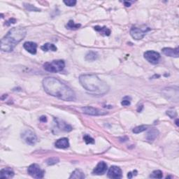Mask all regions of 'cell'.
I'll list each match as a JSON object with an SVG mask.
<instances>
[{
	"mask_svg": "<svg viewBox=\"0 0 179 179\" xmlns=\"http://www.w3.org/2000/svg\"><path fill=\"white\" fill-rule=\"evenodd\" d=\"M43 87L47 94L64 101H74L76 95L72 90L60 80L47 77L43 80Z\"/></svg>",
	"mask_w": 179,
	"mask_h": 179,
	"instance_id": "6da1fadb",
	"label": "cell"
},
{
	"mask_svg": "<svg viewBox=\"0 0 179 179\" xmlns=\"http://www.w3.org/2000/svg\"><path fill=\"white\" fill-rule=\"evenodd\" d=\"M82 86L90 94L97 96H102L106 94L109 90V87L106 82L101 80L95 74H84L79 78Z\"/></svg>",
	"mask_w": 179,
	"mask_h": 179,
	"instance_id": "7a4b0ae2",
	"label": "cell"
},
{
	"mask_svg": "<svg viewBox=\"0 0 179 179\" xmlns=\"http://www.w3.org/2000/svg\"><path fill=\"white\" fill-rule=\"evenodd\" d=\"M27 30L22 27H16L9 31L1 40V50L11 52L25 37Z\"/></svg>",
	"mask_w": 179,
	"mask_h": 179,
	"instance_id": "3957f363",
	"label": "cell"
},
{
	"mask_svg": "<svg viewBox=\"0 0 179 179\" xmlns=\"http://www.w3.org/2000/svg\"><path fill=\"white\" fill-rule=\"evenodd\" d=\"M65 66L64 61L62 60H53L52 62H45L43 64V68L45 71L51 73H58L62 71Z\"/></svg>",
	"mask_w": 179,
	"mask_h": 179,
	"instance_id": "277c9868",
	"label": "cell"
},
{
	"mask_svg": "<svg viewBox=\"0 0 179 179\" xmlns=\"http://www.w3.org/2000/svg\"><path fill=\"white\" fill-rule=\"evenodd\" d=\"M150 30V27L144 26V27H133L130 30V34L133 39L136 40H141L145 37V35Z\"/></svg>",
	"mask_w": 179,
	"mask_h": 179,
	"instance_id": "5b68a950",
	"label": "cell"
},
{
	"mask_svg": "<svg viewBox=\"0 0 179 179\" xmlns=\"http://www.w3.org/2000/svg\"><path fill=\"white\" fill-rule=\"evenodd\" d=\"M28 174L34 178H42L44 176L45 171L41 169L37 164H32L28 167Z\"/></svg>",
	"mask_w": 179,
	"mask_h": 179,
	"instance_id": "8992f818",
	"label": "cell"
},
{
	"mask_svg": "<svg viewBox=\"0 0 179 179\" xmlns=\"http://www.w3.org/2000/svg\"><path fill=\"white\" fill-rule=\"evenodd\" d=\"M21 137L27 144L30 146L35 145L36 143L37 142V137L36 134L30 129H27V130H25L24 132H22Z\"/></svg>",
	"mask_w": 179,
	"mask_h": 179,
	"instance_id": "52a82bcc",
	"label": "cell"
},
{
	"mask_svg": "<svg viewBox=\"0 0 179 179\" xmlns=\"http://www.w3.org/2000/svg\"><path fill=\"white\" fill-rule=\"evenodd\" d=\"M144 58L150 63L156 64L159 62L160 59V55L155 51H148L144 53Z\"/></svg>",
	"mask_w": 179,
	"mask_h": 179,
	"instance_id": "ba28073f",
	"label": "cell"
},
{
	"mask_svg": "<svg viewBox=\"0 0 179 179\" xmlns=\"http://www.w3.org/2000/svg\"><path fill=\"white\" fill-rule=\"evenodd\" d=\"M81 110L83 113L90 115L97 116V115H104L107 114V112L102 111V110L98 109V108H97L91 107V106H85V107H82Z\"/></svg>",
	"mask_w": 179,
	"mask_h": 179,
	"instance_id": "9c48e42d",
	"label": "cell"
},
{
	"mask_svg": "<svg viewBox=\"0 0 179 179\" xmlns=\"http://www.w3.org/2000/svg\"><path fill=\"white\" fill-rule=\"evenodd\" d=\"M108 176L110 178H121L123 176L122 170L117 166H111L108 169Z\"/></svg>",
	"mask_w": 179,
	"mask_h": 179,
	"instance_id": "30bf717a",
	"label": "cell"
},
{
	"mask_svg": "<svg viewBox=\"0 0 179 179\" xmlns=\"http://www.w3.org/2000/svg\"><path fill=\"white\" fill-rule=\"evenodd\" d=\"M107 170V165L104 162H100L97 165V167L93 169L92 174L94 175H102Z\"/></svg>",
	"mask_w": 179,
	"mask_h": 179,
	"instance_id": "8fae6325",
	"label": "cell"
},
{
	"mask_svg": "<svg viewBox=\"0 0 179 179\" xmlns=\"http://www.w3.org/2000/svg\"><path fill=\"white\" fill-rule=\"evenodd\" d=\"M23 47L27 52L32 55H35L37 53V44L36 43L32 42V41H27L23 44Z\"/></svg>",
	"mask_w": 179,
	"mask_h": 179,
	"instance_id": "7c38bea8",
	"label": "cell"
},
{
	"mask_svg": "<svg viewBox=\"0 0 179 179\" xmlns=\"http://www.w3.org/2000/svg\"><path fill=\"white\" fill-rule=\"evenodd\" d=\"M162 53L165 56L169 57H174V58H178L179 49L177 47L176 48H164L162 49Z\"/></svg>",
	"mask_w": 179,
	"mask_h": 179,
	"instance_id": "4fadbf2b",
	"label": "cell"
},
{
	"mask_svg": "<svg viewBox=\"0 0 179 179\" xmlns=\"http://www.w3.org/2000/svg\"><path fill=\"white\" fill-rule=\"evenodd\" d=\"M14 176V171L11 168L2 169L0 171V178H11Z\"/></svg>",
	"mask_w": 179,
	"mask_h": 179,
	"instance_id": "5bb4252c",
	"label": "cell"
},
{
	"mask_svg": "<svg viewBox=\"0 0 179 179\" xmlns=\"http://www.w3.org/2000/svg\"><path fill=\"white\" fill-rule=\"evenodd\" d=\"M55 146L58 148H61V149H64L67 148L69 146V142L67 138H61L58 139L55 144Z\"/></svg>",
	"mask_w": 179,
	"mask_h": 179,
	"instance_id": "9a60e30c",
	"label": "cell"
},
{
	"mask_svg": "<svg viewBox=\"0 0 179 179\" xmlns=\"http://www.w3.org/2000/svg\"><path fill=\"white\" fill-rule=\"evenodd\" d=\"M158 134H159V131L157 129H150L149 132L147 133V136H146V139L148 141H153L156 139Z\"/></svg>",
	"mask_w": 179,
	"mask_h": 179,
	"instance_id": "2e32d148",
	"label": "cell"
},
{
	"mask_svg": "<svg viewBox=\"0 0 179 179\" xmlns=\"http://www.w3.org/2000/svg\"><path fill=\"white\" fill-rule=\"evenodd\" d=\"M56 123L59 129H60L61 130L65 131V132H70L72 129V127L69 125H68L67 123H64L63 121H59L58 120H57Z\"/></svg>",
	"mask_w": 179,
	"mask_h": 179,
	"instance_id": "e0dca14e",
	"label": "cell"
},
{
	"mask_svg": "<svg viewBox=\"0 0 179 179\" xmlns=\"http://www.w3.org/2000/svg\"><path fill=\"white\" fill-rule=\"evenodd\" d=\"M85 176L84 173L83 171L80 170V169H76L75 171H73L69 178H77V179H83L85 178Z\"/></svg>",
	"mask_w": 179,
	"mask_h": 179,
	"instance_id": "ac0fdd59",
	"label": "cell"
},
{
	"mask_svg": "<svg viewBox=\"0 0 179 179\" xmlns=\"http://www.w3.org/2000/svg\"><path fill=\"white\" fill-rule=\"evenodd\" d=\"M95 30H96L97 32H100L101 34H103L104 36H109L111 34V30H110L108 28L106 27H101L100 26H95L94 27Z\"/></svg>",
	"mask_w": 179,
	"mask_h": 179,
	"instance_id": "d6986e66",
	"label": "cell"
},
{
	"mask_svg": "<svg viewBox=\"0 0 179 179\" xmlns=\"http://www.w3.org/2000/svg\"><path fill=\"white\" fill-rule=\"evenodd\" d=\"M41 50H43V51H45V52H47V51H57V47L54 44H53V43H45L44 45H43L41 47Z\"/></svg>",
	"mask_w": 179,
	"mask_h": 179,
	"instance_id": "ffe728a7",
	"label": "cell"
},
{
	"mask_svg": "<svg viewBox=\"0 0 179 179\" xmlns=\"http://www.w3.org/2000/svg\"><path fill=\"white\" fill-rule=\"evenodd\" d=\"M98 58V54L97 52L94 51H90L85 56V60L87 61H95Z\"/></svg>",
	"mask_w": 179,
	"mask_h": 179,
	"instance_id": "44dd1931",
	"label": "cell"
},
{
	"mask_svg": "<svg viewBox=\"0 0 179 179\" xmlns=\"http://www.w3.org/2000/svg\"><path fill=\"white\" fill-rule=\"evenodd\" d=\"M81 24H76L73 20H69V22H67V25H66V27L69 30H78L79 28L81 27Z\"/></svg>",
	"mask_w": 179,
	"mask_h": 179,
	"instance_id": "7402d4cb",
	"label": "cell"
},
{
	"mask_svg": "<svg viewBox=\"0 0 179 179\" xmlns=\"http://www.w3.org/2000/svg\"><path fill=\"white\" fill-rule=\"evenodd\" d=\"M162 177H163V174L160 170L154 171L150 176V178H162Z\"/></svg>",
	"mask_w": 179,
	"mask_h": 179,
	"instance_id": "603a6c76",
	"label": "cell"
},
{
	"mask_svg": "<svg viewBox=\"0 0 179 179\" xmlns=\"http://www.w3.org/2000/svg\"><path fill=\"white\" fill-rule=\"evenodd\" d=\"M146 129H147V126H146V125H141V126H137L133 129L132 132L135 133V134H139L141 132L146 131Z\"/></svg>",
	"mask_w": 179,
	"mask_h": 179,
	"instance_id": "cb8c5ba5",
	"label": "cell"
},
{
	"mask_svg": "<svg viewBox=\"0 0 179 179\" xmlns=\"http://www.w3.org/2000/svg\"><path fill=\"white\" fill-rule=\"evenodd\" d=\"M24 6H25V8L29 11H37L38 12V11H41L39 9L37 8V7H35L33 5L30 4H24Z\"/></svg>",
	"mask_w": 179,
	"mask_h": 179,
	"instance_id": "d4e9b609",
	"label": "cell"
},
{
	"mask_svg": "<svg viewBox=\"0 0 179 179\" xmlns=\"http://www.w3.org/2000/svg\"><path fill=\"white\" fill-rule=\"evenodd\" d=\"M83 139H84L85 144H95V140L94 139H92V137L90 136L89 135H85L83 136Z\"/></svg>",
	"mask_w": 179,
	"mask_h": 179,
	"instance_id": "484cf974",
	"label": "cell"
},
{
	"mask_svg": "<svg viewBox=\"0 0 179 179\" xmlns=\"http://www.w3.org/2000/svg\"><path fill=\"white\" fill-rule=\"evenodd\" d=\"M58 162H59V159L57 157H51L48 159L46 160V163L48 165H56Z\"/></svg>",
	"mask_w": 179,
	"mask_h": 179,
	"instance_id": "4316f807",
	"label": "cell"
},
{
	"mask_svg": "<svg viewBox=\"0 0 179 179\" xmlns=\"http://www.w3.org/2000/svg\"><path fill=\"white\" fill-rule=\"evenodd\" d=\"M130 100H131V97L129 96L125 97L123 99V101H122L121 104L123 106H129L130 105Z\"/></svg>",
	"mask_w": 179,
	"mask_h": 179,
	"instance_id": "83f0119b",
	"label": "cell"
},
{
	"mask_svg": "<svg viewBox=\"0 0 179 179\" xmlns=\"http://www.w3.org/2000/svg\"><path fill=\"white\" fill-rule=\"evenodd\" d=\"M167 114L171 118H176L177 115L176 111L174 109H170L169 110V111H167Z\"/></svg>",
	"mask_w": 179,
	"mask_h": 179,
	"instance_id": "f1b7e54d",
	"label": "cell"
},
{
	"mask_svg": "<svg viewBox=\"0 0 179 179\" xmlns=\"http://www.w3.org/2000/svg\"><path fill=\"white\" fill-rule=\"evenodd\" d=\"M64 3L68 6H74L77 4L76 0H67V1H64Z\"/></svg>",
	"mask_w": 179,
	"mask_h": 179,
	"instance_id": "f546056e",
	"label": "cell"
},
{
	"mask_svg": "<svg viewBox=\"0 0 179 179\" xmlns=\"http://www.w3.org/2000/svg\"><path fill=\"white\" fill-rule=\"evenodd\" d=\"M136 175H137V171L135 170L133 171L132 172H129L128 174H127V177H128L129 178H132L133 176H136Z\"/></svg>",
	"mask_w": 179,
	"mask_h": 179,
	"instance_id": "4dcf8cb0",
	"label": "cell"
},
{
	"mask_svg": "<svg viewBox=\"0 0 179 179\" xmlns=\"http://www.w3.org/2000/svg\"><path fill=\"white\" fill-rule=\"evenodd\" d=\"M16 19L11 18V19H10V20H9V21H7L6 22V24H5V25H6L7 26H9L11 24H14V23H16Z\"/></svg>",
	"mask_w": 179,
	"mask_h": 179,
	"instance_id": "1f68e13d",
	"label": "cell"
},
{
	"mask_svg": "<svg viewBox=\"0 0 179 179\" xmlns=\"http://www.w3.org/2000/svg\"><path fill=\"white\" fill-rule=\"evenodd\" d=\"M40 121L41 122H43V123H45V122L47 121V118L45 116H41V118H40Z\"/></svg>",
	"mask_w": 179,
	"mask_h": 179,
	"instance_id": "d6a6232c",
	"label": "cell"
},
{
	"mask_svg": "<svg viewBox=\"0 0 179 179\" xmlns=\"http://www.w3.org/2000/svg\"><path fill=\"white\" fill-rule=\"evenodd\" d=\"M132 3V1H130V2H129V1H124V4H125V6L128 7V6H130L131 4Z\"/></svg>",
	"mask_w": 179,
	"mask_h": 179,
	"instance_id": "836d02e7",
	"label": "cell"
},
{
	"mask_svg": "<svg viewBox=\"0 0 179 179\" xmlns=\"http://www.w3.org/2000/svg\"><path fill=\"white\" fill-rule=\"evenodd\" d=\"M142 108H143V106H141V108H140V106H139V108H138V110H137V111H138V112H139V113H140V112H141V111Z\"/></svg>",
	"mask_w": 179,
	"mask_h": 179,
	"instance_id": "e575fe53",
	"label": "cell"
},
{
	"mask_svg": "<svg viewBox=\"0 0 179 179\" xmlns=\"http://www.w3.org/2000/svg\"><path fill=\"white\" fill-rule=\"evenodd\" d=\"M178 119H177V120H176V125H178Z\"/></svg>",
	"mask_w": 179,
	"mask_h": 179,
	"instance_id": "d590c367",
	"label": "cell"
}]
</instances>
